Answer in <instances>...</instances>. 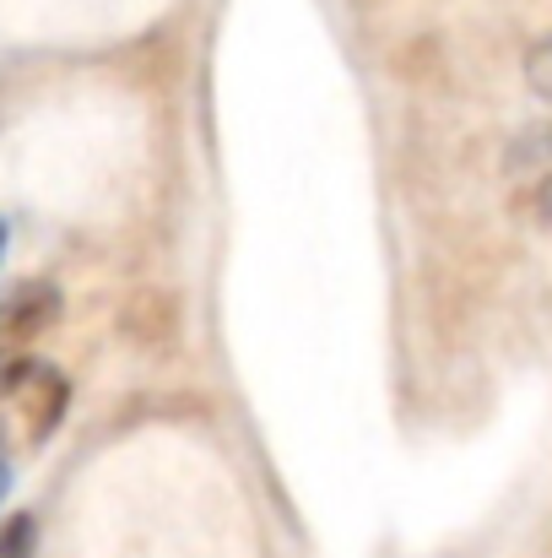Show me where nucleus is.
<instances>
[{
  "label": "nucleus",
  "mask_w": 552,
  "mask_h": 558,
  "mask_svg": "<svg viewBox=\"0 0 552 558\" xmlns=\"http://www.w3.org/2000/svg\"><path fill=\"white\" fill-rule=\"evenodd\" d=\"M54 293L44 288V282H27V288H16L11 299H0V359L16 348V342H27L49 315H54Z\"/></svg>",
  "instance_id": "nucleus-1"
},
{
  "label": "nucleus",
  "mask_w": 552,
  "mask_h": 558,
  "mask_svg": "<svg viewBox=\"0 0 552 558\" xmlns=\"http://www.w3.org/2000/svg\"><path fill=\"white\" fill-rule=\"evenodd\" d=\"M33 543H38L33 515H11V521L0 526V558H33Z\"/></svg>",
  "instance_id": "nucleus-2"
},
{
  "label": "nucleus",
  "mask_w": 552,
  "mask_h": 558,
  "mask_svg": "<svg viewBox=\"0 0 552 558\" xmlns=\"http://www.w3.org/2000/svg\"><path fill=\"white\" fill-rule=\"evenodd\" d=\"M5 494H11V461L0 456V505H5Z\"/></svg>",
  "instance_id": "nucleus-3"
},
{
  "label": "nucleus",
  "mask_w": 552,
  "mask_h": 558,
  "mask_svg": "<svg viewBox=\"0 0 552 558\" xmlns=\"http://www.w3.org/2000/svg\"><path fill=\"white\" fill-rule=\"evenodd\" d=\"M5 244H11V228L0 222V260H5Z\"/></svg>",
  "instance_id": "nucleus-4"
}]
</instances>
